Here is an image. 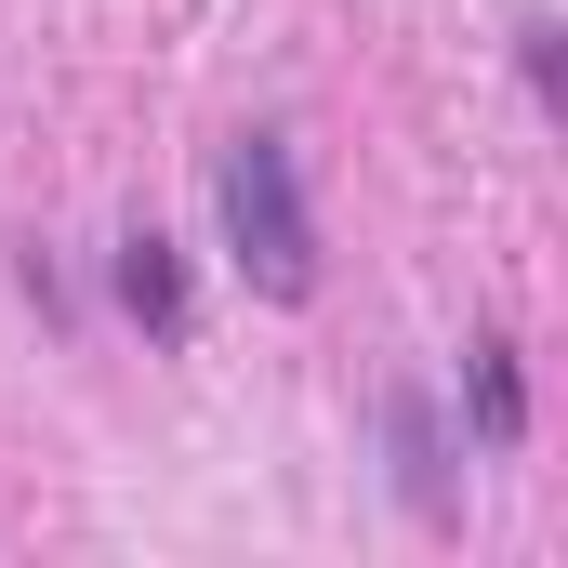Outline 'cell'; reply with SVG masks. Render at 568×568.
Wrapping results in <instances>:
<instances>
[{
    "label": "cell",
    "instance_id": "cell-1",
    "mask_svg": "<svg viewBox=\"0 0 568 568\" xmlns=\"http://www.w3.org/2000/svg\"><path fill=\"white\" fill-rule=\"evenodd\" d=\"M212 212H225V252L265 304H304L317 291V225H304V172H291L278 133H239L212 159Z\"/></svg>",
    "mask_w": 568,
    "mask_h": 568
},
{
    "label": "cell",
    "instance_id": "cell-2",
    "mask_svg": "<svg viewBox=\"0 0 568 568\" xmlns=\"http://www.w3.org/2000/svg\"><path fill=\"white\" fill-rule=\"evenodd\" d=\"M120 304H133L145 331H185V265H172V239H159V225L120 239Z\"/></svg>",
    "mask_w": 568,
    "mask_h": 568
},
{
    "label": "cell",
    "instance_id": "cell-3",
    "mask_svg": "<svg viewBox=\"0 0 568 568\" xmlns=\"http://www.w3.org/2000/svg\"><path fill=\"white\" fill-rule=\"evenodd\" d=\"M397 476H410V503H424V516L449 503V436H436L424 397H397Z\"/></svg>",
    "mask_w": 568,
    "mask_h": 568
},
{
    "label": "cell",
    "instance_id": "cell-4",
    "mask_svg": "<svg viewBox=\"0 0 568 568\" xmlns=\"http://www.w3.org/2000/svg\"><path fill=\"white\" fill-rule=\"evenodd\" d=\"M463 371H476V436H489V449H516V424H529V397H516V357H503V344H476Z\"/></svg>",
    "mask_w": 568,
    "mask_h": 568
}]
</instances>
